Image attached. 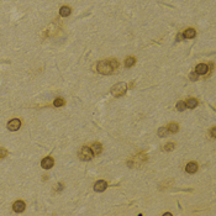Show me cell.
<instances>
[{
    "label": "cell",
    "instance_id": "obj_1",
    "mask_svg": "<svg viewBox=\"0 0 216 216\" xmlns=\"http://www.w3.org/2000/svg\"><path fill=\"white\" fill-rule=\"evenodd\" d=\"M111 94L115 96V98H119V96H122L126 92H127V84L121 82V83H117L115 84L113 88H111Z\"/></svg>",
    "mask_w": 216,
    "mask_h": 216
},
{
    "label": "cell",
    "instance_id": "obj_2",
    "mask_svg": "<svg viewBox=\"0 0 216 216\" xmlns=\"http://www.w3.org/2000/svg\"><path fill=\"white\" fill-rule=\"evenodd\" d=\"M96 70L99 72L100 74H111L114 69L111 68V66L109 64V61H101L96 64Z\"/></svg>",
    "mask_w": 216,
    "mask_h": 216
},
{
    "label": "cell",
    "instance_id": "obj_3",
    "mask_svg": "<svg viewBox=\"0 0 216 216\" xmlns=\"http://www.w3.org/2000/svg\"><path fill=\"white\" fill-rule=\"evenodd\" d=\"M93 152L90 150V147H86V146H83L80 152H79V157L83 159V160H90L93 158Z\"/></svg>",
    "mask_w": 216,
    "mask_h": 216
},
{
    "label": "cell",
    "instance_id": "obj_4",
    "mask_svg": "<svg viewBox=\"0 0 216 216\" xmlns=\"http://www.w3.org/2000/svg\"><path fill=\"white\" fill-rule=\"evenodd\" d=\"M21 127V121L19 119H12L8 122V130L10 131H17Z\"/></svg>",
    "mask_w": 216,
    "mask_h": 216
},
{
    "label": "cell",
    "instance_id": "obj_5",
    "mask_svg": "<svg viewBox=\"0 0 216 216\" xmlns=\"http://www.w3.org/2000/svg\"><path fill=\"white\" fill-rule=\"evenodd\" d=\"M53 164H55V160H53L52 157H46V158H43L42 162H41V167H42L43 169H51V168L53 167Z\"/></svg>",
    "mask_w": 216,
    "mask_h": 216
},
{
    "label": "cell",
    "instance_id": "obj_6",
    "mask_svg": "<svg viewBox=\"0 0 216 216\" xmlns=\"http://www.w3.org/2000/svg\"><path fill=\"white\" fill-rule=\"evenodd\" d=\"M208 70H209V67L208 64H204V63H200V64H197L195 67V73L197 76H204L208 73Z\"/></svg>",
    "mask_w": 216,
    "mask_h": 216
},
{
    "label": "cell",
    "instance_id": "obj_7",
    "mask_svg": "<svg viewBox=\"0 0 216 216\" xmlns=\"http://www.w3.org/2000/svg\"><path fill=\"white\" fill-rule=\"evenodd\" d=\"M25 208H26V205H25V203L22 200H17L12 205V209H14L15 212H22L25 210Z\"/></svg>",
    "mask_w": 216,
    "mask_h": 216
},
{
    "label": "cell",
    "instance_id": "obj_8",
    "mask_svg": "<svg viewBox=\"0 0 216 216\" xmlns=\"http://www.w3.org/2000/svg\"><path fill=\"white\" fill-rule=\"evenodd\" d=\"M106 188H107V183H106L105 181H98V182L94 184V190H95V191H99V193L104 191Z\"/></svg>",
    "mask_w": 216,
    "mask_h": 216
},
{
    "label": "cell",
    "instance_id": "obj_9",
    "mask_svg": "<svg viewBox=\"0 0 216 216\" xmlns=\"http://www.w3.org/2000/svg\"><path fill=\"white\" fill-rule=\"evenodd\" d=\"M197 168H199L197 163H195V162H190V163L187 164L185 170H187V173H189V174H194V173L197 172Z\"/></svg>",
    "mask_w": 216,
    "mask_h": 216
},
{
    "label": "cell",
    "instance_id": "obj_10",
    "mask_svg": "<svg viewBox=\"0 0 216 216\" xmlns=\"http://www.w3.org/2000/svg\"><path fill=\"white\" fill-rule=\"evenodd\" d=\"M90 150H92V152H93L94 156H99L101 153V151H103V146L100 145V143L95 142V143H93V145L90 146Z\"/></svg>",
    "mask_w": 216,
    "mask_h": 216
},
{
    "label": "cell",
    "instance_id": "obj_11",
    "mask_svg": "<svg viewBox=\"0 0 216 216\" xmlns=\"http://www.w3.org/2000/svg\"><path fill=\"white\" fill-rule=\"evenodd\" d=\"M195 36H196V31H195L194 29H187V30L184 31V33H183V37L187 39V40L194 39Z\"/></svg>",
    "mask_w": 216,
    "mask_h": 216
},
{
    "label": "cell",
    "instance_id": "obj_12",
    "mask_svg": "<svg viewBox=\"0 0 216 216\" xmlns=\"http://www.w3.org/2000/svg\"><path fill=\"white\" fill-rule=\"evenodd\" d=\"M185 105L189 107V109H194V107H196V106H197V100H196V99H194V98H189V99L187 100Z\"/></svg>",
    "mask_w": 216,
    "mask_h": 216
},
{
    "label": "cell",
    "instance_id": "obj_13",
    "mask_svg": "<svg viewBox=\"0 0 216 216\" xmlns=\"http://www.w3.org/2000/svg\"><path fill=\"white\" fill-rule=\"evenodd\" d=\"M70 8L69 6H62L61 9H59V15L61 16H63V17H67V16H69L70 15Z\"/></svg>",
    "mask_w": 216,
    "mask_h": 216
},
{
    "label": "cell",
    "instance_id": "obj_14",
    "mask_svg": "<svg viewBox=\"0 0 216 216\" xmlns=\"http://www.w3.org/2000/svg\"><path fill=\"white\" fill-rule=\"evenodd\" d=\"M135 63H136V58L135 57H127L125 59V67L126 68H130V67L135 66Z\"/></svg>",
    "mask_w": 216,
    "mask_h": 216
},
{
    "label": "cell",
    "instance_id": "obj_15",
    "mask_svg": "<svg viewBox=\"0 0 216 216\" xmlns=\"http://www.w3.org/2000/svg\"><path fill=\"white\" fill-rule=\"evenodd\" d=\"M168 132H172V133H175V132H178V130H179V126H178V123H175V122H172V123H169L168 125Z\"/></svg>",
    "mask_w": 216,
    "mask_h": 216
},
{
    "label": "cell",
    "instance_id": "obj_16",
    "mask_svg": "<svg viewBox=\"0 0 216 216\" xmlns=\"http://www.w3.org/2000/svg\"><path fill=\"white\" fill-rule=\"evenodd\" d=\"M64 104H66V101H64L63 98H57V99H55V101H53V105H55L56 107H61Z\"/></svg>",
    "mask_w": 216,
    "mask_h": 216
},
{
    "label": "cell",
    "instance_id": "obj_17",
    "mask_svg": "<svg viewBox=\"0 0 216 216\" xmlns=\"http://www.w3.org/2000/svg\"><path fill=\"white\" fill-rule=\"evenodd\" d=\"M175 107H177L178 111H184V110L187 109V105H185L184 101H178L177 105H175Z\"/></svg>",
    "mask_w": 216,
    "mask_h": 216
},
{
    "label": "cell",
    "instance_id": "obj_18",
    "mask_svg": "<svg viewBox=\"0 0 216 216\" xmlns=\"http://www.w3.org/2000/svg\"><path fill=\"white\" fill-rule=\"evenodd\" d=\"M168 135V129L167 127H159L158 129V136L159 137H166Z\"/></svg>",
    "mask_w": 216,
    "mask_h": 216
},
{
    "label": "cell",
    "instance_id": "obj_19",
    "mask_svg": "<svg viewBox=\"0 0 216 216\" xmlns=\"http://www.w3.org/2000/svg\"><path fill=\"white\" fill-rule=\"evenodd\" d=\"M107 61H109V64L111 66V68H113V69H116V68H119V62H117L116 59L111 58V59H107Z\"/></svg>",
    "mask_w": 216,
    "mask_h": 216
},
{
    "label": "cell",
    "instance_id": "obj_20",
    "mask_svg": "<svg viewBox=\"0 0 216 216\" xmlns=\"http://www.w3.org/2000/svg\"><path fill=\"white\" fill-rule=\"evenodd\" d=\"M174 147H175V145H174V143L169 142V143H167V145H164L163 150H164V151H173V150H174Z\"/></svg>",
    "mask_w": 216,
    "mask_h": 216
},
{
    "label": "cell",
    "instance_id": "obj_21",
    "mask_svg": "<svg viewBox=\"0 0 216 216\" xmlns=\"http://www.w3.org/2000/svg\"><path fill=\"white\" fill-rule=\"evenodd\" d=\"M6 154H8V151H6V150L0 148V158H4Z\"/></svg>",
    "mask_w": 216,
    "mask_h": 216
},
{
    "label": "cell",
    "instance_id": "obj_22",
    "mask_svg": "<svg viewBox=\"0 0 216 216\" xmlns=\"http://www.w3.org/2000/svg\"><path fill=\"white\" fill-rule=\"evenodd\" d=\"M210 135L212 138H216V127H212L211 131H210Z\"/></svg>",
    "mask_w": 216,
    "mask_h": 216
},
{
    "label": "cell",
    "instance_id": "obj_23",
    "mask_svg": "<svg viewBox=\"0 0 216 216\" xmlns=\"http://www.w3.org/2000/svg\"><path fill=\"white\" fill-rule=\"evenodd\" d=\"M190 79L191 80H197V74L195 73V72L194 73H190Z\"/></svg>",
    "mask_w": 216,
    "mask_h": 216
},
{
    "label": "cell",
    "instance_id": "obj_24",
    "mask_svg": "<svg viewBox=\"0 0 216 216\" xmlns=\"http://www.w3.org/2000/svg\"><path fill=\"white\" fill-rule=\"evenodd\" d=\"M63 188H64V185L61 183V184H57V187H56V190H57V191H61V190H63Z\"/></svg>",
    "mask_w": 216,
    "mask_h": 216
},
{
    "label": "cell",
    "instance_id": "obj_25",
    "mask_svg": "<svg viewBox=\"0 0 216 216\" xmlns=\"http://www.w3.org/2000/svg\"><path fill=\"white\" fill-rule=\"evenodd\" d=\"M175 39H177V41H182V39H183V35H181V33H178V35H177V37H175Z\"/></svg>",
    "mask_w": 216,
    "mask_h": 216
}]
</instances>
